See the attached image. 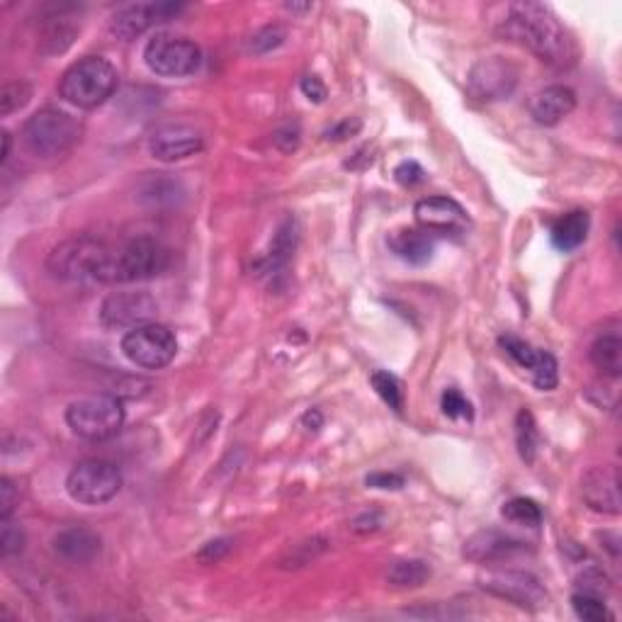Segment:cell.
I'll return each mask as SVG.
<instances>
[{"mask_svg":"<svg viewBox=\"0 0 622 622\" xmlns=\"http://www.w3.org/2000/svg\"><path fill=\"white\" fill-rule=\"evenodd\" d=\"M501 35L557 69H569L579 54L571 32L552 13V8L542 3L508 5L506 18L501 22Z\"/></svg>","mask_w":622,"mask_h":622,"instance_id":"6da1fadb","label":"cell"},{"mask_svg":"<svg viewBox=\"0 0 622 622\" xmlns=\"http://www.w3.org/2000/svg\"><path fill=\"white\" fill-rule=\"evenodd\" d=\"M171 265V251L151 236H139L110 248V256L100 275L103 285H129L163 275Z\"/></svg>","mask_w":622,"mask_h":622,"instance_id":"7a4b0ae2","label":"cell"},{"mask_svg":"<svg viewBox=\"0 0 622 622\" xmlns=\"http://www.w3.org/2000/svg\"><path fill=\"white\" fill-rule=\"evenodd\" d=\"M120 73L103 56H86L61 76L59 93L66 103L81 107V110H95L117 90Z\"/></svg>","mask_w":622,"mask_h":622,"instance_id":"3957f363","label":"cell"},{"mask_svg":"<svg viewBox=\"0 0 622 622\" xmlns=\"http://www.w3.org/2000/svg\"><path fill=\"white\" fill-rule=\"evenodd\" d=\"M83 127L69 112L44 107L37 110L22 127V141L25 149L37 158H59L69 154L81 139Z\"/></svg>","mask_w":622,"mask_h":622,"instance_id":"277c9868","label":"cell"},{"mask_svg":"<svg viewBox=\"0 0 622 622\" xmlns=\"http://www.w3.org/2000/svg\"><path fill=\"white\" fill-rule=\"evenodd\" d=\"M110 248L95 236H73L52 248L47 256V270L66 282H100Z\"/></svg>","mask_w":622,"mask_h":622,"instance_id":"5b68a950","label":"cell"},{"mask_svg":"<svg viewBox=\"0 0 622 622\" xmlns=\"http://www.w3.org/2000/svg\"><path fill=\"white\" fill-rule=\"evenodd\" d=\"M122 489V472L115 462L93 460L78 462L66 477V491L76 503L83 506H103L112 501Z\"/></svg>","mask_w":622,"mask_h":622,"instance_id":"8992f818","label":"cell"},{"mask_svg":"<svg viewBox=\"0 0 622 622\" xmlns=\"http://www.w3.org/2000/svg\"><path fill=\"white\" fill-rule=\"evenodd\" d=\"M144 64L151 73L163 78L192 76L202 64V52L188 37L158 32L146 42Z\"/></svg>","mask_w":622,"mask_h":622,"instance_id":"52a82bcc","label":"cell"},{"mask_svg":"<svg viewBox=\"0 0 622 622\" xmlns=\"http://www.w3.org/2000/svg\"><path fill=\"white\" fill-rule=\"evenodd\" d=\"M66 423L86 440H107L124 426V406L115 397L78 399L66 409Z\"/></svg>","mask_w":622,"mask_h":622,"instance_id":"ba28073f","label":"cell"},{"mask_svg":"<svg viewBox=\"0 0 622 622\" xmlns=\"http://www.w3.org/2000/svg\"><path fill=\"white\" fill-rule=\"evenodd\" d=\"M122 353L141 370H163L175 360L178 341L175 333L163 324H144L127 331L122 338Z\"/></svg>","mask_w":622,"mask_h":622,"instance_id":"9c48e42d","label":"cell"},{"mask_svg":"<svg viewBox=\"0 0 622 622\" xmlns=\"http://www.w3.org/2000/svg\"><path fill=\"white\" fill-rule=\"evenodd\" d=\"M479 586H482L486 593H491V596L518 605V608L523 610H530V613H537V610L545 608L547 601H550L545 586H542L540 579H537L535 574H530V571L520 569L486 571V574L479 576Z\"/></svg>","mask_w":622,"mask_h":622,"instance_id":"30bf717a","label":"cell"},{"mask_svg":"<svg viewBox=\"0 0 622 622\" xmlns=\"http://www.w3.org/2000/svg\"><path fill=\"white\" fill-rule=\"evenodd\" d=\"M518 78V66L501 59V56H491V59H482L472 66L467 76V90L474 100L496 103V100H506L516 90Z\"/></svg>","mask_w":622,"mask_h":622,"instance_id":"8fae6325","label":"cell"},{"mask_svg":"<svg viewBox=\"0 0 622 622\" xmlns=\"http://www.w3.org/2000/svg\"><path fill=\"white\" fill-rule=\"evenodd\" d=\"M158 311L156 299L149 292H112L100 304V321L107 329H137L151 324Z\"/></svg>","mask_w":622,"mask_h":622,"instance_id":"7c38bea8","label":"cell"},{"mask_svg":"<svg viewBox=\"0 0 622 622\" xmlns=\"http://www.w3.org/2000/svg\"><path fill=\"white\" fill-rule=\"evenodd\" d=\"M185 5L180 3H134L127 8L117 10L110 20V32L122 42H132L149 32L158 22L173 20L175 15L183 13Z\"/></svg>","mask_w":622,"mask_h":622,"instance_id":"4fadbf2b","label":"cell"},{"mask_svg":"<svg viewBox=\"0 0 622 622\" xmlns=\"http://www.w3.org/2000/svg\"><path fill=\"white\" fill-rule=\"evenodd\" d=\"M581 496L591 511L603 516H618L620 513V474L618 467L598 465L591 467L581 477Z\"/></svg>","mask_w":622,"mask_h":622,"instance_id":"5bb4252c","label":"cell"},{"mask_svg":"<svg viewBox=\"0 0 622 622\" xmlns=\"http://www.w3.org/2000/svg\"><path fill=\"white\" fill-rule=\"evenodd\" d=\"M205 149V139L195 127L188 124H166L156 129L149 139V151L156 161L175 163L190 158Z\"/></svg>","mask_w":622,"mask_h":622,"instance_id":"9a60e30c","label":"cell"},{"mask_svg":"<svg viewBox=\"0 0 622 622\" xmlns=\"http://www.w3.org/2000/svg\"><path fill=\"white\" fill-rule=\"evenodd\" d=\"M416 222L428 234H462L469 226L467 212L450 197H426L414 207Z\"/></svg>","mask_w":622,"mask_h":622,"instance_id":"2e32d148","label":"cell"},{"mask_svg":"<svg viewBox=\"0 0 622 622\" xmlns=\"http://www.w3.org/2000/svg\"><path fill=\"white\" fill-rule=\"evenodd\" d=\"M501 348L511 355L516 363L528 370L533 375V382L537 389L542 392H550V389L557 387V360L552 358L550 353L545 350H537L530 346V343L520 341L516 336H501L499 338Z\"/></svg>","mask_w":622,"mask_h":622,"instance_id":"e0dca14e","label":"cell"},{"mask_svg":"<svg viewBox=\"0 0 622 622\" xmlns=\"http://www.w3.org/2000/svg\"><path fill=\"white\" fill-rule=\"evenodd\" d=\"M523 550L525 542L516 540V537L499 533V530H479L465 542L462 554L474 564H496L516 557Z\"/></svg>","mask_w":622,"mask_h":622,"instance_id":"ac0fdd59","label":"cell"},{"mask_svg":"<svg viewBox=\"0 0 622 622\" xmlns=\"http://www.w3.org/2000/svg\"><path fill=\"white\" fill-rule=\"evenodd\" d=\"M576 107V93L567 86H550L533 95L530 117L542 127H554L569 117Z\"/></svg>","mask_w":622,"mask_h":622,"instance_id":"d6986e66","label":"cell"},{"mask_svg":"<svg viewBox=\"0 0 622 622\" xmlns=\"http://www.w3.org/2000/svg\"><path fill=\"white\" fill-rule=\"evenodd\" d=\"M54 554L69 564H90L100 554V537L83 525H71L54 537Z\"/></svg>","mask_w":622,"mask_h":622,"instance_id":"ffe728a7","label":"cell"},{"mask_svg":"<svg viewBox=\"0 0 622 622\" xmlns=\"http://www.w3.org/2000/svg\"><path fill=\"white\" fill-rule=\"evenodd\" d=\"M389 248L411 265H426L435 253V239L428 231L404 229L389 239Z\"/></svg>","mask_w":622,"mask_h":622,"instance_id":"44dd1931","label":"cell"},{"mask_svg":"<svg viewBox=\"0 0 622 622\" xmlns=\"http://www.w3.org/2000/svg\"><path fill=\"white\" fill-rule=\"evenodd\" d=\"M588 226H591V219H588V212H584V209H574V212L564 214L552 226V246L562 253L576 251L586 241Z\"/></svg>","mask_w":622,"mask_h":622,"instance_id":"7402d4cb","label":"cell"},{"mask_svg":"<svg viewBox=\"0 0 622 622\" xmlns=\"http://www.w3.org/2000/svg\"><path fill=\"white\" fill-rule=\"evenodd\" d=\"M591 363L596 365L598 372H603L605 377H620L622 375V338L618 331H608L603 336H598L591 343Z\"/></svg>","mask_w":622,"mask_h":622,"instance_id":"603a6c76","label":"cell"},{"mask_svg":"<svg viewBox=\"0 0 622 622\" xmlns=\"http://www.w3.org/2000/svg\"><path fill=\"white\" fill-rule=\"evenodd\" d=\"M431 579V567L423 559H401L389 569L387 581L397 588H418Z\"/></svg>","mask_w":622,"mask_h":622,"instance_id":"cb8c5ba5","label":"cell"},{"mask_svg":"<svg viewBox=\"0 0 622 622\" xmlns=\"http://www.w3.org/2000/svg\"><path fill=\"white\" fill-rule=\"evenodd\" d=\"M73 37H76V25L71 20H66L64 15H59V18H52L47 22L42 37H39V44H42V49L47 54H61L73 42Z\"/></svg>","mask_w":622,"mask_h":622,"instance_id":"d4e9b609","label":"cell"},{"mask_svg":"<svg viewBox=\"0 0 622 622\" xmlns=\"http://www.w3.org/2000/svg\"><path fill=\"white\" fill-rule=\"evenodd\" d=\"M501 516L506 518L508 523L525 525V528H537V525L542 523V508H540V503L533 499L516 496V499L503 503Z\"/></svg>","mask_w":622,"mask_h":622,"instance_id":"484cf974","label":"cell"},{"mask_svg":"<svg viewBox=\"0 0 622 622\" xmlns=\"http://www.w3.org/2000/svg\"><path fill=\"white\" fill-rule=\"evenodd\" d=\"M516 440L518 452L528 465H533L537 455V445H540V433H537V423L528 409H523L516 418Z\"/></svg>","mask_w":622,"mask_h":622,"instance_id":"4316f807","label":"cell"},{"mask_svg":"<svg viewBox=\"0 0 622 622\" xmlns=\"http://www.w3.org/2000/svg\"><path fill=\"white\" fill-rule=\"evenodd\" d=\"M571 608H574L576 618L586 620V622H608L613 620V613L605 605L603 596H593V593L576 591L571 596Z\"/></svg>","mask_w":622,"mask_h":622,"instance_id":"83f0119b","label":"cell"},{"mask_svg":"<svg viewBox=\"0 0 622 622\" xmlns=\"http://www.w3.org/2000/svg\"><path fill=\"white\" fill-rule=\"evenodd\" d=\"M370 382H372V387H375V392L380 394V399L384 401V404H389V409H394V411L404 409V389H401V382L392 375V372H387V370L372 372Z\"/></svg>","mask_w":622,"mask_h":622,"instance_id":"f1b7e54d","label":"cell"},{"mask_svg":"<svg viewBox=\"0 0 622 622\" xmlns=\"http://www.w3.org/2000/svg\"><path fill=\"white\" fill-rule=\"evenodd\" d=\"M32 98V88L30 83L25 81H13V83H5L3 90H0V115L10 117L13 112H18L30 103Z\"/></svg>","mask_w":622,"mask_h":622,"instance_id":"f546056e","label":"cell"},{"mask_svg":"<svg viewBox=\"0 0 622 622\" xmlns=\"http://www.w3.org/2000/svg\"><path fill=\"white\" fill-rule=\"evenodd\" d=\"M294 241H297V231H294L292 219H287V222L280 226V231H277L273 248H270L268 256L270 268H277V265L287 263V258H290V253L294 251Z\"/></svg>","mask_w":622,"mask_h":622,"instance_id":"4dcf8cb0","label":"cell"},{"mask_svg":"<svg viewBox=\"0 0 622 622\" xmlns=\"http://www.w3.org/2000/svg\"><path fill=\"white\" fill-rule=\"evenodd\" d=\"M25 550V533L10 518H0V554L15 557Z\"/></svg>","mask_w":622,"mask_h":622,"instance_id":"1f68e13d","label":"cell"},{"mask_svg":"<svg viewBox=\"0 0 622 622\" xmlns=\"http://www.w3.org/2000/svg\"><path fill=\"white\" fill-rule=\"evenodd\" d=\"M440 406H443V414L448 418H455V421H472L474 418L472 404H469V401L462 397L457 389H448V392L443 394Z\"/></svg>","mask_w":622,"mask_h":622,"instance_id":"d6a6232c","label":"cell"},{"mask_svg":"<svg viewBox=\"0 0 622 622\" xmlns=\"http://www.w3.org/2000/svg\"><path fill=\"white\" fill-rule=\"evenodd\" d=\"M285 42V30L282 27H263V30L256 32V35L251 37V44H248V49H251L253 54H268L273 52V49L280 47V44Z\"/></svg>","mask_w":622,"mask_h":622,"instance_id":"836d02e7","label":"cell"},{"mask_svg":"<svg viewBox=\"0 0 622 622\" xmlns=\"http://www.w3.org/2000/svg\"><path fill=\"white\" fill-rule=\"evenodd\" d=\"M231 547H234V540H231V537H217V540H209L200 547V552H197V562L205 564V567H209V564H219L226 554L231 552Z\"/></svg>","mask_w":622,"mask_h":622,"instance_id":"e575fe53","label":"cell"},{"mask_svg":"<svg viewBox=\"0 0 622 622\" xmlns=\"http://www.w3.org/2000/svg\"><path fill=\"white\" fill-rule=\"evenodd\" d=\"M299 141H302V129H299L297 122L285 124V127H280L273 134V144L282 151V154H292V151H297Z\"/></svg>","mask_w":622,"mask_h":622,"instance_id":"d590c367","label":"cell"},{"mask_svg":"<svg viewBox=\"0 0 622 622\" xmlns=\"http://www.w3.org/2000/svg\"><path fill=\"white\" fill-rule=\"evenodd\" d=\"M394 178H397V183L404 185V188H414V185L426 180V171H423L416 161H404L399 163L397 171H394Z\"/></svg>","mask_w":622,"mask_h":622,"instance_id":"8d00e7d4","label":"cell"},{"mask_svg":"<svg viewBox=\"0 0 622 622\" xmlns=\"http://www.w3.org/2000/svg\"><path fill=\"white\" fill-rule=\"evenodd\" d=\"M605 584H608V579H605V574H601L598 569H588L579 576V591L593 593V596H603V593L608 591Z\"/></svg>","mask_w":622,"mask_h":622,"instance_id":"74e56055","label":"cell"},{"mask_svg":"<svg viewBox=\"0 0 622 622\" xmlns=\"http://www.w3.org/2000/svg\"><path fill=\"white\" fill-rule=\"evenodd\" d=\"M18 489L8 477L0 479V518H10L13 508L18 506Z\"/></svg>","mask_w":622,"mask_h":622,"instance_id":"f35d334b","label":"cell"},{"mask_svg":"<svg viewBox=\"0 0 622 622\" xmlns=\"http://www.w3.org/2000/svg\"><path fill=\"white\" fill-rule=\"evenodd\" d=\"M367 486L372 489H401L404 486V477L394 472H375L365 479Z\"/></svg>","mask_w":622,"mask_h":622,"instance_id":"ab89813d","label":"cell"},{"mask_svg":"<svg viewBox=\"0 0 622 622\" xmlns=\"http://www.w3.org/2000/svg\"><path fill=\"white\" fill-rule=\"evenodd\" d=\"M302 93L307 95L311 103H324L326 100V86L316 76L302 78Z\"/></svg>","mask_w":622,"mask_h":622,"instance_id":"60d3db41","label":"cell"},{"mask_svg":"<svg viewBox=\"0 0 622 622\" xmlns=\"http://www.w3.org/2000/svg\"><path fill=\"white\" fill-rule=\"evenodd\" d=\"M360 127H363V124H360V120H346V122H341L338 124V127H333V129H329V132H326V137L329 139H348V137H353V134H358L360 132Z\"/></svg>","mask_w":622,"mask_h":622,"instance_id":"b9f144b4","label":"cell"},{"mask_svg":"<svg viewBox=\"0 0 622 622\" xmlns=\"http://www.w3.org/2000/svg\"><path fill=\"white\" fill-rule=\"evenodd\" d=\"M10 146H13V137H10V132H3V154H0V163H8Z\"/></svg>","mask_w":622,"mask_h":622,"instance_id":"7bdbcfd3","label":"cell"}]
</instances>
